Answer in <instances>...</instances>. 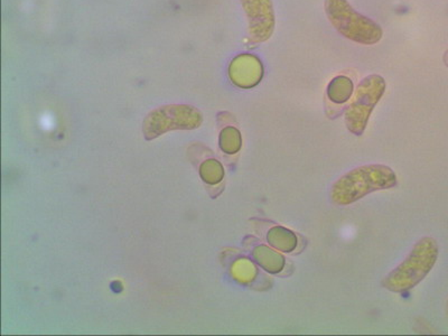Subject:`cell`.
Returning a JSON list of instances; mask_svg holds the SVG:
<instances>
[{
    "label": "cell",
    "mask_w": 448,
    "mask_h": 336,
    "mask_svg": "<svg viewBox=\"0 0 448 336\" xmlns=\"http://www.w3.org/2000/svg\"><path fill=\"white\" fill-rule=\"evenodd\" d=\"M200 175L204 182L211 185H217L223 180V166L221 163L218 162L217 159H209L200 167Z\"/></svg>",
    "instance_id": "4fadbf2b"
},
{
    "label": "cell",
    "mask_w": 448,
    "mask_h": 336,
    "mask_svg": "<svg viewBox=\"0 0 448 336\" xmlns=\"http://www.w3.org/2000/svg\"><path fill=\"white\" fill-rule=\"evenodd\" d=\"M253 257L261 268L270 274H278L284 269V255L267 245H257L253 250Z\"/></svg>",
    "instance_id": "ba28073f"
},
{
    "label": "cell",
    "mask_w": 448,
    "mask_h": 336,
    "mask_svg": "<svg viewBox=\"0 0 448 336\" xmlns=\"http://www.w3.org/2000/svg\"><path fill=\"white\" fill-rule=\"evenodd\" d=\"M263 76V63L255 55L240 54L230 63V80L241 89H251L261 81Z\"/></svg>",
    "instance_id": "52a82bcc"
},
{
    "label": "cell",
    "mask_w": 448,
    "mask_h": 336,
    "mask_svg": "<svg viewBox=\"0 0 448 336\" xmlns=\"http://www.w3.org/2000/svg\"><path fill=\"white\" fill-rule=\"evenodd\" d=\"M324 6L332 25L347 39L360 44L372 45L382 37L378 24L357 13L347 0H325Z\"/></svg>",
    "instance_id": "3957f363"
},
{
    "label": "cell",
    "mask_w": 448,
    "mask_h": 336,
    "mask_svg": "<svg viewBox=\"0 0 448 336\" xmlns=\"http://www.w3.org/2000/svg\"><path fill=\"white\" fill-rule=\"evenodd\" d=\"M231 274L237 282L249 284L253 282L258 275V269L250 259L241 258L235 260L232 265Z\"/></svg>",
    "instance_id": "8fae6325"
},
{
    "label": "cell",
    "mask_w": 448,
    "mask_h": 336,
    "mask_svg": "<svg viewBox=\"0 0 448 336\" xmlns=\"http://www.w3.org/2000/svg\"><path fill=\"white\" fill-rule=\"evenodd\" d=\"M220 148L225 154H237L243 146V138L241 133L235 127L224 128L220 133Z\"/></svg>",
    "instance_id": "7c38bea8"
},
{
    "label": "cell",
    "mask_w": 448,
    "mask_h": 336,
    "mask_svg": "<svg viewBox=\"0 0 448 336\" xmlns=\"http://www.w3.org/2000/svg\"><path fill=\"white\" fill-rule=\"evenodd\" d=\"M202 123V113L188 105H170L157 108L143 121V135L147 141L157 138L170 131H192Z\"/></svg>",
    "instance_id": "277c9868"
},
{
    "label": "cell",
    "mask_w": 448,
    "mask_h": 336,
    "mask_svg": "<svg viewBox=\"0 0 448 336\" xmlns=\"http://www.w3.org/2000/svg\"><path fill=\"white\" fill-rule=\"evenodd\" d=\"M437 255V243L433 238L419 240L406 260L383 279V287L394 292L412 290L433 269Z\"/></svg>",
    "instance_id": "7a4b0ae2"
},
{
    "label": "cell",
    "mask_w": 448,
    "mask_h": 336,
    "mask_svg": "<svg viewBox=\"0 0 448 336\" xmlns=\"http://www.w3.org/2000/svg\"><path fill=\"white\" fill-rule=\"evenodd\" d=\"M386 90V82L381 76L363 78L357 86L355 99L345 112V125L352 133L361 136L367 127L371 112L380 101Z\"/></svg>",
    "instance_id": "5b68a950"
},
{
    "label": "cell",
    "mask_w": 448,
    "mask_h": 336,
    "mask_svg": "<svg viewBox=\"0 0 448 336\" xmlns=\"http://www.w3.org/2000/svg\"><path fill=\"white\" fill-rule=\"evenodd\" d=\"M267 241L280 253H292L297 247V237L294 232L284 227L271 228L267 233Z\"/></svg>",
    "instance_id": "9c48e42d"
},
{
    "label": "cell",
    "mask_w": 448,
    "mask_h": 336,
    "mask_svg": "<svg viewBox=\"0 0 448 336\" xmlns=\"http://www.w3.org/2000/svg\"><path fill=\"white\" fill-rule=\"evenodd\" d=\"M247 14L248 33L255 44L265 42L273 35L275 15L271 0H241Z\"/></svg>",
    "instance_id": "8992f818"
},
{
    "label": "cell",
    "mask_w": 448,
    "mask_h": 336,
    "mask_svg": "<svg viewBox=\"0 0 448 336\" xmlns=\"http://www.w3.org/2000/svg\"><path fill=\"white\" fill-rule=\"evenodd\" d=\"M353 94V83L347 76H336L327 86V97L334 103H345Z\"/></svg>",
    "instance_id": "30bf717a"
},
{
    "label": "cell",
    "mask_w": 448,
    "mask_h": 336,
    "mask_svg": "<svg viewBox=\"0 0 448 336\" xmlns=\"http://www.w3.org/2000/svg\"><path fill=\"white\" fill-rule=\"evenodd\" d=\"M396 185V174L390 167L385 165L357 167L334 183L332 201L337 205L347 206L375 190H388Z\"/></svg>",
    "instance_id": "6da1fadb"
}]
</instances>
